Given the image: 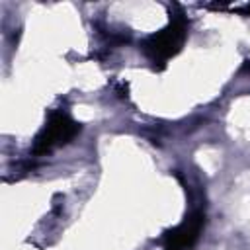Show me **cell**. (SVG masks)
Here are the masks:
<instances>
[{
	"instance_id": "6da1fadb",
	"label": "cell",
	"mask_w": 250,
	"mask_h": 250,
	"mask_svg": "<svg viewBox=\"0 0 250 250\" xmlns=\"http://www.w3.org/2000/svg\"><path fill=\"white\" fill-rule=\"evenodd\" d=\"M186 33H188L186 18L182 14H178V16L172 18V21L162 31L150 35L143 43V49L150 57V61L166 62L170 57H174L182 49V45L186 41Z\"/></svg>"
},
{
	"instance_id": "7a4b0ae2",
	"label": "cell",
	"mask_w": 250,
	"mask_h": 250,
	"mask_svg": "<svg viewBox=\"0 0 250 250\" xmlns=\"http://www.w3.org/2000/svg\"><path fill=\"white\" fill-rule=\"evenodd\" d=\"M80 131V125L64 111H57L49 117L47 125L41 129L33 143V154H47L55 146L66 145L68 141L74 139V135Z\"/></svg>"
},
{
	"instance_id": "3957f363",
	"label": "cell",
	"mask_w": 250,
	"mask_h": 250,
	"mask_svg": "<svg viewBox=\"0 0 250 250\" xmlns=\"http://www.w3.org/2000/svg\"><path fill=\"white\" fill-rule=\"evenodd\" d=\"M203 223H205V219L199 211L186 217L184 223H180L178 227H174L172 230H168L164 234V250H188V248H191L201 234Z\"/></svg>"
}]
</instances>
